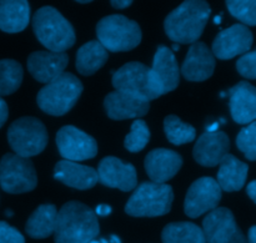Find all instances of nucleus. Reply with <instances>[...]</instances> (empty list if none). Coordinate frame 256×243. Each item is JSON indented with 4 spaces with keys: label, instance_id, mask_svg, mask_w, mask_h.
<instances>
[{
    "label": "nucleus",
    "instance_id": "37998d69",
    "mask_svg": "<svg viewBox=\"0 0 256 243\" xmlns=\"http://www.w3.org/2000/svg\"><path fill=\"white\" fill-rule=\"evenodd\" d=\"M179 49H180L179 44H174V45H172V50H174V51H179Z\"/></svg>",
    "mask_w": 256,
    "mask_h": 243
},
{
    "label": "nucleus",
    "instance_id": "b1692460",
    "mask_svg": "<svg viewBox=\"0 0 256 243\" xmlns=\"http://www.w3.org/2000/svg\"><path fill=\"white\" fill-rule=\"evenodd\" d=\"M248 172L249 166L245 162L240 161L234 155L228 154L220 162L216 182L222 191H240L246 182Z\"/></svg>",
    "mask_w": 256,
    "mask_h": 243
},
{
    "label": "nucleus",
    "instance_id": "58836bf2",
    "mask_svg": "<svg viewBox=\"0 0 256 243\" xmlns=\"http://www.w3.org/2000/svg\"><path fill=\"white\" fill-rule=\"evenodd\" d=\"M246 194L250 199L256 204V180L255 181H252L246 187Z\"/></svg>",
    "mask_w": 256,
    "mask_h": 243
},
{
    "label": "nucleus",
    "instance_id": "c9c22d12",
    "mask_svg": "<svg viewBox=\"0 0 256 243\" xmlns=\"http://www.w3.org/2000/svg\"><path fill=\"white\" fill-rule=\"evenodd\" d=\"M94 212L96 216L105 217V216H108V215L112 214V207H110L109 205H99Z\"/></svg>",
    "mask_w": 256,
    "mask_h": 243
},
{
    "label": "nucleus",
    "instance_id": "a211bd4d",
    "mask_svg": "<svg viewBox=\"0 0 256 243\" xmlns=\"http://www.w3.org/2000/svg\"><path fill=\"white\" fill-rule=\"evenodd\" d=\"M145 170L152 182L165 184L179 172L182 157L169 149H155L145 157Z\"/></svg>",
    "mask_w": 256,
    "mask_h": 243
},
{
    "label": "nucleus",
    "instance_id": "5701e85b",
    "mask_svg": "<svg viewBox=\"0 0 256 243\" xmlns=\"http://www.w3.org/2000/svg\"><path fill=\"white\" fill-rule=\"evenodd\" d=\"M30 21V5L25 0H0V30L20 32Z\"/></svg>",
    "mask_w": 256,
    "mask_h": 243
},
{
    "label": "nucleus",
    "instance_id": "6ab92c4d",
    "mask_svg": "<svg viewBox=\"0 0 256 243\" xmlns=\"http://www.w3.org/2000/svg\"><path fill=\"white\" fill-rule=\"evenodd\" d=\"M229 106L236 124H252L256 120V87L248 81L238 82L229 90Z\"/></svg>",
    "mask_w": 256,
    "mask_h": 243
},
{
    "label": "nucleus",
    "instance_id": "6e6552de",
    "mask_svg": "<svg viewBox=\"0 0 256 243\" xmlns=\"http://www.w3.org/2000/svg\"><path fill=\"white\" fill-rule=\"evenodd\" d=\"M112 82L115 91L124 92L142 101L149 102L162 96L152 76L150 67L142 62L132 61L122 65L112 74Z\"/></svg>",
    "mask_w": 256,
    "mask_h": 243
},
{
    "label": "nucleus",
    "instance_id": "ddd939ff",
    "mask_svg": "<svg viewBox=\"0 0 256 243\" xmlns=\"http://www.w3.org/2000/svg\"><path fill=\"white\" fill-rule=\"evenodd\" d=\"M99 182L110 189L122 191H132L138 187L136 170L132 164H125L114 156H108L100 161L98 166Z\"/></svg>",
    "mask_w": 256,
    "mask_h": 243
},
{
    "label": "nucleus",
    "instance_id": "1a4fd4ad",
    "mask_svg": "<svg viewBox=\"0 0 256 243\" xmlns=\"http://www.w3.org/2000/svg\"><path fill=\"white\" fill-rule=\"evenodd\" d=\"M38 176L29 159L5 154L0 160V186L8 194L30 192L36 187Z\"/></svg>",
    "mask_w": 256,
    "mask_h": 243
},
{
    "label": "nucleus",
    "instance_id": "a878e982",
    "mask_svg": "<svg viewBox=\"0 0 256 243\" xmlns=\"http://www.w3.org/2000/svg\"><path fill=\"white\" fill-rule=\"evenodd\" d=\"M109 59L108 50L98 40H92L79 47L76 52V70L82 75L90 76L102 69Z\"/></svg>",
    "mask_w": 256,
    "mask_h": 243
},
{
    "label": "nucleus",
    "instance_id": "c85d7f7f",
    "mask_svg": "<svg viewBox=\"0 0 256 243\" xmlns=\"http://www.w3.org/2000/svg\"><path fill=\"white\" fill-rule=\"evenodd\" d=\"M164 131L166 139L172 145H184L194 141L196 130L189 124H184L176 115H169L164 120Z\"/></svg>",
    "mask_w": 256,
    "mask_h": 243
},
{
    "label": "nucleus",
    "instance_id": "9d476101",
    "mask_svg": "<svg viewBox=\"0 0 256 243\" xmlns=\"http://www.w3.org/2000/svg\"><path fill=\"white\" fill-rule=\"evenodd\" d=\"M56 145L60 156L66 161H85L94 159L98 154V142L94 137L72 125L58 131Z\"/></svg>",
    "mask_w": 256,
    "mask_h": 243
},
{
    "label": "nucleus",
    "instance_id": "49530a36",
    "mask_svg": "<svg viewBox=\"0 0 256 243\" xmlns=\"http://www.w3.org/2000/svg\"><path fill=\"white\" fill-rule=\"evenodd\" d=\"M220 17H222V16H216V17H215V22H216V24H219V22H220Z\"/></svg>",
    "mask_w": 256,
    "mask_h": 243
},
{
    "label": "nucleus",
    "instance_id": "79ce46f5",
    "mask_svg": "<svg viewBox=\"0 0 256 243\" xmlns=\"http://www.w3.org/2000/svg\"><path fill=\"white\" fill-rule=\"evenodd\" d=\"M109 243H122V241H120L119 237L115 236V235H112V236H110V242Z\"/></svg>",
    "mask_w": 256,
    "mask_h": 243
},
{
    "label": "nucleus",
    "instance_id": "9b49d317",
    "mask_svg": "<svg viewBox=\"0 0 256 243\" xmlns=\"http://www.w3.org/2000/svg\"><path fill=\"white\" fill-rule=\"evenodd\" d=\"M222 201V189L212 177H202L192 182L188 190L184 211L188 217L198 219L206 212L218 209Z\"/></svg>",
    "mask_w": 256,
    "mask_h": 243
},
{
    "label": "nucleus",
    "instance_id": "c756f323",
    "mask_svg": "<svg viewBox=\"0 0 256 243\" xmlns=\"http://www.w3.org/2000/svg\"><path fill=\"white\" fill-rule=\"evenodd\" d=\"M150 140V131L144 120H135L132 125V131L126 135L124 146L130 152H139L144 150Z\"/></svg>",
    "mask_w": 256,
    "mask_h": 243
},
{
    "label": "nucleus",
    "instance_id": "0eeeda50",
    "mask_svg": "<svg viewBox=\"0 0 256 243\" xmlns=\"http://www.w3.org/2000/svg\"><path fill=\"white\" fill-rule=\"evenodd\" d=\"M8 142L15 155L24 159L42 154L48 145V131L39 119L24 116L8 129Z\"/></svg>",
    "mask_w": 256,
    "mask_h": 243
},
{
    "label": "nucleus",
    "instance_id": "393cba45",
    "mask_svg": "<svg viewBox=\"0 0 256 243\" xmlns=\"http://www.w3.org/2000/svg\"><path fill=\"white\" fill-rule=\"evenodd\" d=\"M58 210L54 205H40L25 225V231L32 239L42 240L55 232Z\"/></svg>",
    "mask_w": 256,
    "mask_h": 243
},
{
    "label": "nucleus",
    "instance_id": "473e14b6",
    "mask_svg": "<svg viewBox=\"0 0 256 243\" xmlns=\"http://www.w3.org/2000/svg\"><path fill=\"white\" fill-rule=\"evenodd\" d=\"M236 69L242 76L256 79V50L242 55L236 62Z\"/></svg>",
    "mask_w": 256,
    "mask_h": 243
},
{
    "label": "nucleus",
    "instance_id": "ea45409f",
    "mask_svg": "<svg viewBox=\"0 0 256 243\" xmlns=\"http://www.w3.org/2000/svg\"><path fill=\"white\" fill-rule=\"evenodd\" d=\"M248 242L256 243V226L250 227L249 234H248Z\"/></svg>",
    "mask_w": 256,
    "mask_h": 243
},
{
    "label": "nucleus",
    "instance_id": "39448f33",
    "mask_svg": "<svg viewBox=\"0 0 256 243\" xmlns=\"http://www.w3.org/2000/svg\"><path fill=\"white\" fill-rule=\"evenodd\" d=\"M174 191L166 184L142 182L125 205V212L132 217H159L169 214Z\"/></svg>",
    "mask_w": 256,
    "mask_h": 243
},
{
    "label": "nucleus",
    "instance_id": "412c9836",
    "mask_svg": "<svg viewBox=\"0 0 256 243\" xmlns=\"http://www.w3.org/2000/svg\"><path fill=\"white\" fill-rule=\"evenodd\" d=\"M104 107L110 119L119 121L144 116L149 112L150 104L124 92L112 91L105 96Z\"/></svg>",
    "mask_w": 256,
    "mask_h": 243
},
{
    "label": "nucleus",
    "instance_id": "4c0bfd02",
    "mask_svg": "<svg viewBox=\"0 0 256 243\" xmlns=\"http://www.w3.org/2000/svg\"><path fill=\"white\" fill-rule=\"evenodd\" d=\"M132 4V0H112V5L115 9H125Z\"/></svg>",
    "mask_w": 256,
    "mask_h": 243
},
{
    "label": "nucleus",
    "instance_id": "4be33fe9",
    "mask_svg": "<svg viewBox=\"0 0 256 243\" xmlns=\"http://www.w3.org/2000/svg\"><path fill=\"white\" fill-rule=\"evenodd\" d=\"M54 179L76 190L92 189L99 182L96 170L66 160L56 162L54 167Z\"/></svg>",
    "mask_w": 256,
    "mask_h": 243
},
{
    "label": "nucleus",
    "instance_id": "dca6fc26",
    "mask_svg": "<svg viewBox=\"0 0 256 243\" xmlns=\"http://www.w3.org/2000/svg\"><path fill=\"white\" fill-rule=\"evenodd\" d=\"M215 64V56L208 45L196 41L188 50L182 65V74L188 81H205L214 74Z\"/></svg>",
    "mask_w": 256,
    "mask_h": 243
},
{
    "label": "nucleus",
    "instance_id": "7ed1b4c3",
    "mask_svg": "<svg viewBox=\"0 0 256 243\" xmlns=\"http://www.w3.org/2000/svg\"><path fill=\"white\" fill-rule=\"evenodd\" d=\"M32 30L40 42L52 52H65L75 44L72 25L52 6H42L32 16Z\"/></svg>",
    "mask_w": 256,
    "mask_h": 243
},
{
    "label": "nucleus",
    "instance_id": "f8f14e48",
    "mask_svg": "<svg viewBox=\"0 0 256 243\" xmlns=\"http://www.w3.org/2000/svg\"><path fill=\"white\" fill-rule=\"evenodd\" d=\"M254 36L252 30L242 24H234L222 30L212 41V51L220 60H230L249 52Z\"/></svg>",
    "mask_w": 256,
    "mask_h": 243
},
{
    "label": "nucleus",
    "instance_id": "f03ea898",
    "mask_svg": "<svg viewBox=\"0 0 256 243\" xmlns=\"http://www.w3.org/2000/svg\"><path fill=\"white\" fill-rule=\"evenodd\" d=\"M210 14L206 1L188 0L165 17V32L175 44H194L202 36Z\"/></svg>",
    "mask_w": 256,
    "mask_h": 243
},
{
    "label": "nucleus",
    "instance_id": "f704fd0d",
    "mask_svg": "<svg viewBox=\"0 0 256 243\" xmlns=\"http://www.w3.org/2000/svg\"><path fill=\"white\" fill-rule=\"evenodd\" d=\"M8 116H9V109H8V104L2 97H0V129L2 125L6 122Z\"/></svg>",
    "mask_w": 256,
    "mask_h": 243
},
{
    "label": "nucleus",
    "instance_id": "7c9ffc66",
    "mask_svg": "<svg viewBox=\"0 0 256 243\" xmlns=\"http://www.w3.org/2000/svg\"><path fill=\"white\" fill-rule=\"evenodd\" d=\"M226 6L230 14L240 20L242 25H256V0H229Z\"/></svg>",
    "mask_w": 256,
    "mask_h": 243
},
{
    "label": "nucleus",
    "instance_id": "cd10ccee",
    "mask_svg": "<svg viewBox=\"0 0 256 243\" xmlns=\"http://www.w3.org/2000/svg\"><path fill=\"white\" fill-rule=\"evenodd\" d=\"M24 71L16 60H0V97L12 95L22 82Z\"/></svg>",
    "mask_w": 256,
    "mask_h": 243
},
{
    "label": "nucleus",
    "instance_id": "bb28decb",
    "mask_svg": "<svg viewBox=\"0 0 256 243\" xmlns=\"http://www.w3.org/2000/svg\"><path fill=\"white\" fill-rule=\"evenodd\" d=\"M162 243H206L202 227L192 222H172L162 232Z\"/></svg>",
    "mask_w": 256,
    "mask_h": 243
},
{
    "label": "nucleus",
    "instance_id": "f3484780",
    "mask_svg": "<svg viewBox=\"0 0 256 243\" xmlns=\"http://www.w3.org/2000/svg\"><path fill=\"white\" fill-rule=\"evenodd\" d=\"M230 140L222 131L204 132L198 139L192 150L194 160L204 167H214L220 165L229 154Z\"/></svg>",
    "mask_w": 256,
    "mask_h": 243
},
{
    "label": "nucleus",
    "instance_id": "f257e3e1",
    "mask_svg": "<svg viewBox=\"0 0 256 243\" xmlns=\"http://www.w3.org/2000/svg\"><path fill=\"white\" fill-rule=\"evenodd\" d=\"M99 234L98 216L86 205L70 201L58 211L55 243H90Z\"/></svg>",
    "mask_w": 256,
    "mask_h": 243
},
{
    "label": "nucleus",
    "instance_id": "2eb2a0df",
    "mask_svg": "<svg viewBox=\"0 0 256 243\" xmlns=\"http://www.w3.org/2000/svg\"><path fill=\"white\" fill-rule=\"evenodd\" d=\"M69 64V56L65 52L34 51L26 60L28 71L36 81L49 84L64 74Z\"/></svg>",
    "mask_w": 256,
    "mask_h": 243
},
{
    "label": "nucleus",
    "instance_id": "a18cd8bd",
    "mask_svg": "<svg viewBox=\"0 0 256 243\" xmlns=\"http://www.w3.org/2000/svg\"><path fill=\"white\" fill-rule=\"evenodd\" d=\"M5 215H6V216H12V211H10V210H6V211H5Z\"/></svg>",
    "mask_w": 256,
    "mask_h": 243
},
{
    "label": "nucleus",
    "instance_id": "aec40b11",
    "mask_svg": "<svg viewBox=\"0 0 256 243\" xmlns=\"http://www.w3.org/2000/svg\"><path fill=\"white\" fill-rule=\"evenodd\" d=\"M238 229L232 212L225 207H218L205 217L202 230L206 243H228Z\"/></svg>",
    "mask_w": 256,
    "mask_h": 243
},
{
    "label": "nucleus",
    "instance_id": "72a5a7b5",
    "mask_svg": "<svg viewBox=\"0 0 256 243\" xmlns=\"http://www.w3.org/2000/svg\"><path fill=\"white\" fill-rule=\"evenodd\" d=\"M0 243H25V240L16 229L0 221Z\"/></svg>",
    "mask_w": 256,
    "mask_h": 243
},
{
    "label": "nucleus",
    "instance_id": "c03bdc74",
    "mask_svg": "<svg viewBox=\"0 0 256 243\" xmlns=\"http://www.w3.org/2000/svg\"><path fill=\"white\" fill-rule=\"evenodd\" d=\"M78 2H79V4H89V2H92V1H90V0H88V1L86 0H79Z\"/></svg>",
    "mask_w": 256,
    "mask_h": 243
},
{
    "label": "nucleus",
    "instance_id": "4468645a",
    "mask_svg": "<svg viewBox=\"0 0 256 243\" xmlns=\"http://www.w3.org/2000/svg\"><path fill=\"white\" fill-rule=\"evenodd\" d=\"M150 72L162 95L174 91L179 86L180 70L176 57L165 45L158 46Z\"/></svg>",
    "mask_w": 256,
    "mask_h": 243
},
{
    "label": "nucleus",
    "instance_id": "e433bc0d",
    "mask_svg": "<svg viewBox=\"0 0 256 243\" xmlns=\"http://www.w3.org/2000/svg\"><path fill=\"white\" fill-rule=\"evenodd\" d=\"M228 243H249V242H248L246 237L244 236V234L242 232V230L238 229L236 232L234 234V236L232 237V240H230Z\"/></svg>",
    "mask_w": 256,
    "mask_h": 243
},
{
    "label": "nucleus",
    "instance_id": "20e7f679",
    "mask_svg": "<svg viewBox=\"0 0 256 243\" xmlns=\"http://www.w3.org/2000/svg\"><path fill=\"white\" fill-rule=\"evenodd\" d=\"M82 84L74 74L64 72L42 87L36 96L38 106L45 114L62 116L74 107L82 92Z\"/></svg>",
    "mask_w": 256,
    "mask_h": 243
},
{
    "label": "nucleus",
    "instance_id": "2f4dec72",
    "mask_svg": "<svg viewBox=\"0 0 256 243\" xmlns=\"http://www.w3.org/2000/svg\"><path fill=\"white\" fill-rule=\"evenodd\" d=\"M236 146L250 161H256V121L248 125L239 132Z\"/></svg>",
    "mask_w": 256,
    "mask_h": 243
},
{
    "label": "nucleus",
    "instance_id": "a19ab883",
    "mask_svg": "<svg viewBox=\"0 0 256 243\" xmlns=\"http://www.w3.org/2000/svg\"><path fill=\"white\" fill-rule=\"evenodd\" d=\"M218 127H219V124H218V122H215V124H212V126L206 127V132H215V131H218Z\"/></svg>",
    "mask_w": 256,
    "mask_h": 243
},
{
    "label": "nucleus",
    "instance_id": "423d86ee",
    "mask_svg": "<svg viewBox=\"0 0 256 243\" xmlns=\"http://www.w3.org/2000/svg\"><path fill=\"white\" fill-rule=\"evenodd\" d=\"M98 41L108 51L119 52L135 49L142 41V29L124 15L105 16L96 24Z\"/></svg>",
    "mask_w": 256,
    "mask_h": 243
}]
</instances>
